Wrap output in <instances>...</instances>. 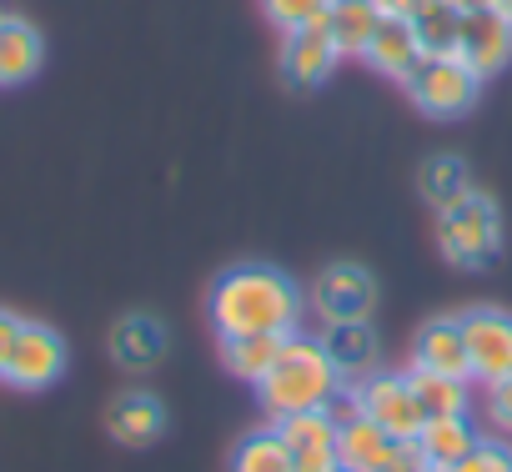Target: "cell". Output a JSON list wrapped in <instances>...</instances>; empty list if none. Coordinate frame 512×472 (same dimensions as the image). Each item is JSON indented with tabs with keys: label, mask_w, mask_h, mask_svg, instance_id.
Listing matches in <instances>:
<instances>
[{
	"label": "cell",
	"mask_w": 512,
	"mask_h": 472,
	"mask_svg": "<svg viewBox=\"0 0 512 472\" xmlns=\"http://www.w3.org/2000/svg\"><path fill=\"white\" fill-rule=\"evenodd\" d=\"M457 11H482V6H492V0H452Z\"/></svg>",
	"instance_id": "836d02e7"
},
{
	"label": "cell",
	"mask_w": 512,
	"mask_h": 472,
	"mask_svg": "<svg viewBox=\"0 0 512 472\" xmlns=\"http://www.w3.org/2000/svg\"><path fill=\"white\" fill-rule=\"evenodd\" d=\"M322 347H327V357H332L342 372H367V367H377V337H372L367 322H327Z\"/></svg>",
	"instance_id": "7402d4cb"
},
{
	"label": "cell",
	"mask_w": 512,
	"mask_h": 472,
	"mask_svg": "<svg viewBox=\"0 0 512 472\" xmlns=\"http://www.w3.org/2000/svg\"><path fill=\"white\" fill-rule=\"evenodd\" d=\"M287 342H292V332L221 337V362H226V372H231V377H241V382H256V387H262V382H267V372L277 367V357L287 352Z\"/></svg>",
	"instance_id": "5bb4252c"
},
{
	"label": "cell",
	"mask_w": 512,
	"mask_h": 472,
	"mask_svg": "<svg viewBox=\"0 0 512 472\" xmlns=\"http://www.w3.org/2000/svg\"><path fill=\"white\" fill-rule=\"evenodd\" d=\"M387 21V0H332L327 6V31L342 56H362Z\"/></svg>",
	"instance_id": "9a60e30c"
},
{
	"label": "cell",
	"mask_w": 512,
	"mask_h": 472,
	"mask_svg": "<svg viewBox=\"0 0 512 472\" xmlns=\"http://www.w3.org/2000/svg\"><path fill=\"white\" fill-rule=\"evenodd\" d=\"M106 432L126 447H146L166 432V407L151 397V392H121L111 407H106Z\"/></svg>",
	"instance_id": "4fadbf2b"
},
{
	"label": "cell",
	"mask_w": 512,
	"mask_h": 472,
	"mask_svg": "<svg viewBox=\"0 0 512 472\" xmlns=\"http://www.w3.org/2000/svg\"><path fill=\"white\" fill-rule=\"evenodd\" d=\"M111 357H116L121 367H131V372L156 367V362L166 357V327H161L156 317H146V312L121 317V322L111 327Z\"/></svg>",
	"instance_id": "ac0fdd59"
},
{
	"label": "cell",
	"mask_w": 512,
	"mask_h": 472,
	"mask_svg": "<svg viewBox=\"0 0 512 472\" xmlns=\"http://www.w3.org/2000/svg\"><path fill=\"white\" fill-rule=\"evenodd\" d=\"M387 472H437V467L417 452V442H402V452H397V462H392Z\"/></svg>",
	"instance_id": "4dcf8cb0"
},
{
	"label": "cell",
	"mask_w": 512,
	"mask_h": 472,
	"mask_svg": "<svg viewBox=\"0 0 512 472\" xmlns=\"http://www.w3.org/2000/svg\"><path fill=\"white\" fill-rule=\"evenodd\" d=\"M417 442V452L437 467V472H447L452 462H462L482 437H477V427L467 422V412H457V417H427L422 422V432L412 437Z\"/></svg>",
	"instance_id": "d6986e66"
},
{
	"label": "cell",
	"mask_w": 512,
	"mask_h": 472,
	"mask_svg": "<svg viewBox=\"0 0 512 472\" xmlns=\"http://www.w3.org/2000/svg\"><path fill=\"white\" fill-rule=\"evenodd\" d=\"M362 56H367L372 71H382V76H392V81H407L412 66L422 61V41H417L412 21H402V16L387 11V21L377 26V36H372V46H367Z\"/></svg>",
	"instance_id": "2e32d148"
},
{
	"label": "cell",
	"mask_w": 512,
	"mask_h": 472,
	"mask_svg": "<svg viewBox=\"0 0 512 472\" xmlns=\"http://www.w3.org/2000/svg\"><path fill=\"white\" fill-rule=\"evenodd\" d=\"M492 6H497V11H507V16H512V0H492Z\"/></svg>",
	"instance_id": "e575fe53"
},
{
	"label": "cell",
	"mask_w": 512,
	"mask_h": 472,
	"mask_svg": "<svg viewBox=\"0 0 512 472\" xmlns=\"http://www.w3.org/2000/svg\"><path fill=\"white\" fill-rule=\"evenodd\" d=\"M417 191H422L437 211L452 206V201H462V196L472 191L467 161H462V156H432V161L422 166V176H417Z\"/></svg>",
	"instance_id": "cb8c5ba5"
},
{
	"label": "cell",
	"mask_w": 512,
	"mask_h": 472,
	"mask_svg": "<svg viewBox=\"0 0 512 472\" xmlns=\"http://www.w3.org/2000/svg\"><path fill=\"white\" fill-rule=\"evenodd\" d=\"M272 427L287 437L292 457H327V452H337V422L327 417V407H312V412L277 417Z\"/></svg>",
	"instance_id": "ffe728a7"
},
{
	"label": "cell",
	"mask_w": 512,
	"mask_h": 472,
	"mask_svg": "<svg viewBox=\"0 0 512 472\" xmlns=\"http://www.w3.org/2000/svg\"><path fill=\"white\" fill-rule=\"evenodd\" d=\"M357 397H362V412L377 427H387L397 442H412L422 432V422H427V412H422L407 372H367L362 387H357Z\"/></svg>",
	"instance_id": "5b68a950"
},
{
	"label": "cell",
	"mask_w": 512,
	"mask_h": 472,
	"mask_svg": "<svg viewBox=\"0 0 512 472\" xmlns=\"http://www.w3.org/2000/svg\"><path fill=\"white\" fill-rule=\"evenodd\" d=\"M402 86H407V96H412V106H417V111H427V116H442V121H447V116L472 111L482 76H477L462 56H422Z\"/></svg>",
	"instance_id": "277c9868"
},
{
	"label": "cell",
	"mask_w": 512,
	"mask_h": 472,
	"mask_svg": "<svg viewBox=\"0 0 512 472\" xmlns=\"http://www.w3.org/2000/svg\"><path fill=\"white\" fill-rule=\"evenodd\" d=\"M487 412H492V422H497V427H507V432H512V377H502V382H492V397H487Z\"/></svg>",
	"instance_id": "83f0119b"
},
{
	"label": "cell",
	"mask_w": 512,
	"mask_h": 472,
	"mask_svg": "<svg viewBox=\"0 0 512 472\" xmlns=\"http://www.w3.org/2000/svg\"><path fill=\"white\" fill-rule=\"evenodd\" d=\"M216 337H251V332H297L302 292L287 272L267 262H241L226 267L206 297Z\"/></svg>",
	"instance_id": "6da1fadb"
},
{
	"label": "cell",
	"mask_w": 512,
	"mask_h": 472,
	"mask_svg": "<svg viewBox=\"0 0 512 472\" xmlns=\"http://www.w3.org/2000/svg\"><path fill=\"white\" fill-rule=\"evenodd\" d=\"M0 16H6V6H0Z\"/></svg>",
	"instance_id": "d590c367"
},
{
	"label": "cell",
	"mask_w": 512,
	"mask_h": 472,
	"mask_svg": "<svg viewBox=\"0 0 512 472\" xmlns=\"http://www.w3.org/2000/svg\"><path fill=\"white\" fill-rule=\"evenodd\" d=\"M66 372V342L61 332H51L46 322H26L21 327V342H16V357L6 367V382L21 387V392H46L51 382H61Z\"/></svg>",
	"instance_id": "ba28073f"
},
{
	"label": "cell",
	"mask_w": 512,
	"mask_h": 472,
	"mask_svg": "<svg viewBox=\"0 0 512 472\" xmlns=\"http://www.w3.org/2000/svg\"><path fill=\"white\" fill-rule=\"evenodd\" d=\"M312 307L322 322H367L377 307V282L352 262H332L312 287Z\"/></svg>",
	"instance_id": "52a82bcc"
},
{
	"label": "cell",
	"mask_w": 512,
	"mask_h": 472,
	"mask_svg": "<svg viewBox=\"0 0 512 472\" xmlns=\"http://www.w3.org/2000/svg\"><path fill=\"white\" fill-rule=\"evenodd\" d=\"M417 41H422V56H457V36H462V11L452 0H437L427 16L412 21Z\"/></svg>",
	"instance_id": "d4e9b609"
},
{
	"label": "cell",
	"mask_w": 512,
	"mask_h": 472,
	"mask_svg": "<svg viewBox=\"0 0 512 472\" xmlns=\"http://www.w3.org/2000/svg\"><path fill=\"white\" fill-rule=\"evenodd\" d=\"M342 61V51L332 46V31L327 21L317 26H302V31H287L282 36V76L297 86V91H312L332 76V66Z\"/></svg>",
	"instance_id": "30bf717a"
},
{
	"label": "cell",
	"mask_w": 512,
	"mask_h": 472,
	"mask_svg": "<svg viewBox=\"0 0 512 472\" xmlns=\"http://www.w3.org/2000/svg\"><path fill=\"white\" fill-rule=\"evenodd\" d=\"M447 472H512V447L502 442H477L462 462H452Z\"/></svg>",
	"instance_id": "4316f807"
},
{
	"label": "cell",
	"mask_w": 512,
	"mask_h": 472,
	"mask_svg": "<svg viewBox=\"0 0 512 472\" xmlns=\"http://www.w3.org/2000/svg\"><path fill=\"white\" fill-rule=\"evenodd\" d=\"M407 382H412V392H417V402H422L427 417H457V412H467V382L462 377L407 367Z\"/></svg>",
	"instance_id": "603a6c76"
},
{
	"label": "cell",
	"mask_w": 512,
	"mask_h": 472,
	"mask_svg": "<svg viewBox=\"0 0 512 472\" xmlns=\"http://www.w3.org/2000/svg\"><path fill=\"white\" fill-rule=\"evenodd\" d=\"M412 367H427V372H447V377H462L472 382V357H467V337H462V317H437L417 332L412 342Z\"/></svg>",
	"instance_id": "7c38bea8"
},
{
	"label": "cell",
	"mask_w": 512,
	"mask_h": 472,
	"mask_svg": "<svg viewBox=\"0 0 512 472\" xmlns=\"http://www.w3.org/2000/svg\"><path fill=\"white\" fill-rule=\"evenodd\" d=\"M462 337H467V357H472V377L477 382H502L512 377V317L497 307H472L462 312Z\"/></svg>",
	"instance_id": "8992f818"
},
{
	"label": "cell",
	"mask_w": 512,
	"mask_h": 472,
	"mask_svg": "<svg viewBox=\"0 0 512 472\" xmlns=\"http://www.w3.org/2000/svg\"><path fill=\"white\" fill-rule=\"evenodd\" d=\"M21 317H11V312H0V377H6V367H11V357H16V342H21Z\"/></svg>",
	"instance_id": "f1b7e54d"
},
{
	"label": "cell",
	"mask_w": 512,
	"mask_h": 472,
	"mask_svg": "<svg viewBox=\"0 0 512 472\" xmlns=\"http://www.w3.org/2000/svg\"><path fill=\"white\" fill-rule=\"evenodd\" d=\"M342 387V367L327 357L322 337H302L292 332L287 352L277 357V367L267 372V382L256 387L262 392V407L272 417H292V412H312V407H327Z\"/></svg>",
	"instance_id": "7a4b0ae2"
},
{
	"label": "cell",
	"mask_w": 512,
	"mask_h": 472,
	"mask_svg": "<svg viewBox=\"0 0 512 472\" xmlns=\"http://www.w3.org/2000/svg\"><path fill=\"white\" fill-rule=\"evenodd\" d=\"M432 6H437V0H387V11L402 16V21H417V16H427Z\"/></svg>",
	"instance_id": "1f68e13d"
},
{
	"label": "cell",
	"mask_w": 512,
	"mask_h": 472,
	"mask_svg": "<svg viewBox=\"0 0 512 472\" xmlns=\"http://www.w3.org/2000/svg\"><path fill=\"white\" fill-rule=\"evenodd\" d=\"M292 467H297V457H292V447L277 427L246 432L231 452V472H292Z\"/></svg>",
	"instance_id": "44dd1931"
},
{
	"label": "cell",
	"mask_w": 512,
	"mask_h": 472,
	"mask_svg": "<svg viewBox=\"0 0 512 472\" xmlns=\"http://www.w3.org/2000/svg\"><path fill=\"white\" fill-rule=\"evenodd\" d=\"M46 61V46H41V31L21 16H0V86H21L41 71Z\"/></svg>",
	"instance_id": "e0dca14e"
},
{
	"label": "cell",
	"mask_w": 512,
	"mask_h": 472,
	"mask_svg": "<svg viewBox=\"0 0 512 472\" xmlns=\"http://www.w3.org/2000/svg\"><path fill=\"white\" fill-rule=\"evenodd\" d=\"M437 247L452 267L462 272H482L497 262L502 252V216H497V201L482 196V191H467L462 201L442 206L437 211Z\"/></svg>",
	"instance_id": "3957f363"
},
{
	"label": "cell",
	"mask_w": 512,
	"mask_h": 472,
	"mask_svg": "<svg viewBox=\"0 0 512 472\" xmlns=\"http://www.w3.org/2000/svg\"><path fill=\"white\" fill-rule=\"evenodd\" d=\"M327 417L342 427V422H352V417H362V397L357 392H347V387H337V397L327 402Z\"/></svg>",
	"instance_id": "f546056e"
},
{
	"label": "cell",
	"mask_w": 512,
	"mask_h": 472,
	"mask_svg": "<svg viewBox=\"0 0 512 472\" xmlns=\"http://www.w3.org/2000/svg\"><path fill=\"white\" fill-rule=\"evenodd\" d=\"M327 6H332V0H262L267 21H272L282 36H287V31H302V26L327 21Z\"/></svg>",
	"instance_id": "484cf974"
},
{
	"label": "cell",
	"mask_w": 512,
	"mask_h": 472,
	"mask_svg": "<svg viewBox=\"0 0 512 472\" xmlns=\"http://www.w3.org/2000/svg\"><path fill=\"white\" fill-rule=\"evenodd\" d=\"M457 56L487 81L512 61V16L497 6L482 11H462V36H457Z\"/></svg>",
	"instance_id": "9c48e42d"
},
{
	"label": "cell",
	"mask_w": 512,
	"mask_h": 472,
	"mask_svg": "<svg viewBox=\"0 0 512 472\" xmlns=\"http://www.w3.org/2000/svg\"><path fill=\"white\" fill-rule=\"evenodd\" d=\"M342 472H347V467H342Z\"/></svg>",
	"instance_id": "8d00e7d4"
},
{
	"label": "cell",
	"mask_w": 512,
	"mask_h": 472,
	"mask_svg": "<svg viewBox=\"0 0 512 472\" xmlns=\"http://www.w3.org/2000/svg\"><path fill=\"white\" fill-rule=\"evenodd\" d=\"M397 452H402V442L387 427H377L367 412L337 427V462L347 472H387L397 462Z\"/></svg>",
	"instance_id": "8fae6325"
},
{
	"label": "cell",
	"mask_w": 512,
	"mask_h": 472,
	"mask_svg": "<svg viewBox=\"0 0 512 472\" xmlns=\"http://www.w3.org/2000/svg\"><path fill=\"white\" fill-rule=\"evenodd\" d=\"M292 472H342V462H337V452H327V457H297Z\"/></svg>",
	"instance_id": "d6a6232c"
}]
</instances>
